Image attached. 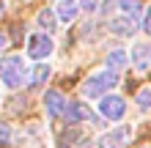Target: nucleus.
<instances>
[{"label":"nucleus","mask_w":151,"mask_h":148,"mask_svg":"<svg viewBox=\"0 0 151 148\" xmlns=\"http://www.w3.org/2000/svg\"><path fill=\"white\" fill-rule=\"evenodd\" d=\"M25 77H28V71H25V60L19 55H8L0 60V80L6 88H19Z\"/></svg>","instance_id":"f03ea898"},{"label":"nucleus","mask_w":151,"mask_h":148,"mask_svg":"<svg viewBox=\"0 0 151 148\" xmlns=\"http://www.w3.org/2000/svg\"><path fill=\"white\" fill-rule=\"evenodd\" d=\"M96 6H99V0H80V8L83 11H96Z\"/></svg>","instance_id":"a211bd4d"},{"label":"nucleus","mask_w":151,"mask_h":148,"mask_svg":"<svg viewBox=\"0 0 151 148\" xmlns=\"http://www.w3.org/2000/svg\"><path fill=\"white\" fill-rule=\"evenodd\" d=\"M93 118V110L83 102H66L63 107V121L66 124H83V121H91Z\"/></svg>","instance_id":"423d86ee"},{"label":"nucleus","mask_w":151,"mask_h":148,"mask_svg":"<svg viewBox=\"0 0 151 148\" xmlns=\"http://www.w3.org/2000/svg\"><path fill=\"white\" fill-rule=\"evenodd\" d=\"M8 140H11V126H8L6 121H0V145L8 143Z\"/></svg>","instance_id":"dca6fc26"},{"label":"nucleus","mask_w":151,"mask_h":148,"mask_svg":"<svg viewBox=\"0 0 151 148\" xmlns=\"http://www.w3.org/2000/svg\"><path fill=\"white\" fill-rule=\"evenodd\" d=\"M77 11H80V6H74L72 0H60V3L55 6L58 22H74V19H77Z\"/></svg>","instance_id":"9d476101"},{"label":"nucleus","mask_w":151,"mask_h":148,"mask_svg":"<svg viewBox=\"0 0 151 148\" xmlns=\"http://www.w3.org/2000/svg\"><path fill=\"white\" fill-rule=\"evenodd\" d=\"M118 8L124 14H129V16H137L140 11V0H118Z\"/></svg>","instance_id":"4468645a"},{"label":"nucleus","mask_w":151,"mask_h":148,"mask_svg":"<svg viewBox=\"0 0 151 148\" xmlns=\"http://www.w3.org/2000/svg\"><path fill=\"white\" fill-rule=\"evenodd\" d=\"M137 107L140 110H151V88H143L137 93Z\"/></svg>","instance_id":"2eb2a0df"},{"label":"nucleus","mask_w":151,"mask_h":148,"mask_svg":"<svg viewBox=\"0 0 151 148\" xmlns=\"http://www.w3.org/2000/svg\"><path fill=\"white\" fill-rule=\"evenodd\" d=\"M55 52V41L50 33H30L28 36V58L33 60H44Z\"/></svg>","instance_id":"7ed1b4c3"},{"label":"nucleus","mask_w":151,"mask_h":148,"mask_svg":"<svg viewBox=\"0 0 151 148\" xmlns=\"http://www.w3.org/2000/svg\"><path fill=\"white\" fill-rule=\"evenodd\" d=\"M129 52H132V66H135V71H148L151 69V44H135Z\"/></svg>","instance_id":"6e6552de"},{"label":"nucleus","mask_w":151,"mask_h":148,"mask_svg":"<svg viewBox=\"0 0 151 148\" xmlns=\"http://www.w3.org/2000/svg\"><path fill=\"white\" fill-rule=\"evenodd\" d=\"M39 25L44 30H55L58 25V16H55V8H44V11L39 14Z\"/></svg>","instance_id":"ddd939ff"},{"label":"nucleus","mask_w":151,"mask_h":148,"mask_svg":"<svg viewBox=\"0 0 151 148\" xmlns=\"http://www.w3.org/2000/svg\"><path fill=\"white\" fill-rule=\"evenodd\" d=\"M63 107H66V96L60 91H47L44 93V110H47L50 118H60L63 115Z\"/></svg>","instance_id":"0eeeda50"},{"label":"nucleus","mask_w":151,"mask_h":148,"mask_svg":"<svg viewBox=\"0 0 151 148\" xmlns=\"http://www.w3.org/2000/svg\"><path fill=\"white\" fill-rule=\"evenodd\" d=\"M143 33L151 36V6L146 8V16H143Z\"/></svg>","instance_id":"f3484780"},{"label":"nucleus","mask_w":151,"mask_h":148,"mask_svg":"<svg viewBox=\"0 0 151 148\" xmlns=\"http://www.w3.org/2000/svg\"><path fill=\"white\" fill-rule=\"evenodd\" d=\"M110 33H115V36L121 39H129L135 36V22H132V16H115V19H110Z\"/></svg>","instance_id":"1a4fd4ad"},{"label":"nucleus","mask_w":151,"mask_h":148,"mask_svg":"<svg viewBox=\"0 0 151 148\" xmlns=\"http://www.w3.org/2000/svg\"><path fill=\"white\" fill-rule=\"evenodd\" d=\"M129 137H132V126H118L99 137V148H127Z\"/></svg>","instance_id":"39448f33"},{"label":"nucleus","mask_w":151,"mask_h":148,"mask_svg":"<svg viewBox=\"0 0 151 148\" xmlns=\"http://www.w3.org/2000/svg\"><path fill=\"white\" fill-rule=\"evenodd\" d=\"M115 85H118V71H113V69H102V71L91 74L88 80L80 85V93H83L85 99H102L104 93H110Z\"/></svg>","instance_id":"f257e3e1"},{"label":"nucleus","mask_w":151,"mask_h":148,"mask_svg":"<svg viewBox=\"0 0 151 148\" xmlns=\"http://www.w3.org/2000/svg\"><path fill=\"white\" fill-rule=\"evenodd\" d=\"M129 63V58H127V49H113L110 55H107V69H113V71H121L124 66Z\"/></svg>","instance_id":"f8f14e48"},{"label":"nucleus","mask_w":151,"mask_h":148,"mask_svg":"<svg viewBox=\"0 0 151 148\" xmlns=\"http://www.w3.org/2000/svg\"><path fill=\"white\" fill-rule=\"evenodd\" d=\"M99 112L107 121H121L124 118V112H127V102H124V96H107V93H104V96L99 99Z\"/></svg>","instance_id":"20e7f679"},{"label":"nucleus","mask_w":151,"mask_h":148,"mask_svg":"<svg viewBox=\"0 0 151 148\" xmlns=\"http://www.w3.org/2000/svg\"><path fill=\"white\" fill-rule=\"evenodd\" d=\"M6 44H8V39H6V33H0V52L6 49Z\"/></svg>","instance_id":"6ab92c4d"},{"label":"nucleus","mask_w":151,"mask_h":148,"mask_svg":"<svg viewBox=\"0 0 151 148\" xmlns=\"http://www.w3.org/2000/svg\"><path fill=\"white\" fill-rule=\"evenodd\" d=\"M3 11H6V3H3V0H0V16H3Z\"/></svg>","instance_id":"aec40b11"},{"label":"nucleus","mask_w":151,"mask_h":148,"mask_svg":"<svg viewBox=\"0 0 151 148\" xmlns=\"http://www.w3.org/2000/svg\"><path fill=\"white\" fill-rule=\"evenodd\" d=\"M30 77H25V82L30 85V88H36V85H41V82H47V77L52 74V69L47 66V63H39V66H33L30 71H28Z\"/></svg>","instance_id":"9b49d317"}]
</instances>
